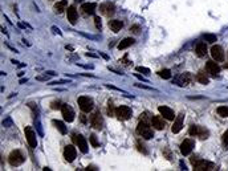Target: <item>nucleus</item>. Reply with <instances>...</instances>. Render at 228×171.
Wrapping results in <instances>:
<instances>
[{
  "label": "nucleus",
  "instance_id": "1",
  "mask_svg": "<svg viewBox=\"0 0 228 171\" xmlns=\"http://www.w3.org/2000/svg\"><path fill=\"white\" fill-rule=\"evenodd\" d=\"M191 164L194 167L195 171H210V170H215V164L211 162H207L204 159H199V158H191Z\"/></svg>",
  "mask_w": 228,
  "mask_h": 171
},
{
  "label": "nucleus",
  "instance_id": "2",
  "mask_svg": "<svg viewBox=\"0 0 228 171\" xmlns=\"http://www.w3.org/2000/svg\"><path fill=\"white\" fill-rule=\"evenodd\" d=\"M137 133L145 139H151L153 137H154L153 129L148 126V124L146 121H141V119H139V124L137 126Z\"/></svg>",
  "mask_w": 228,
  "mask_h": 171
},
{
  "label": "nucleus",
  "instance_id": "3",
  "mask_svg": "<svg viewBox=\"0 0 228 171\" xmlns=\"http://www.w3.org/2000/svg\"><path fill=\"white\" fill-rule=\"evenodd\" d=\"M8 160H9V163H11V166H15V167H16V166H20V164L24 163L25 157L23 155V153L20 150H13V151H11V154H9Z\"/></svg>",
  "mask_w": 228,
  "mask_h": 171
},
{
  "label": "nucleus",
  "instance_id": "4",
  "mask_svg": "<svg viewBox=\"0 0 228 171\" xmlns=\"http://www.w3.org/2000/svg\"><path fill=\"white\" fill-rule=\"evenodd\" d=\"M78 106H80V109L84 111V113H89L92 109H93V100L89 98L86 96H81L78 97Z\"/></svg>",
  "mask_w": 228,
  "mask_h": 171
},
{
  "label": "nucleus",
  "instance_id": "5",
  "mask_svg": "<svg viewBox=\"0 0 228 171\" xmlns=\"http://www.w3.org/2000/svg\"><path fill=\"white\" fill-rule=\"evenodd\" d=\"M190 135H195V137H199L200 139H207L208 138V130L202 128V126H198V125H192L190 130H188Z\"/></svg>",
  "mask_w": 228,
  "mask_h": 171
},
{
  "label": "nucleus",
  "instance_id": "6",
  "mask_svg": "<svg viewBox=\"0 0 228 171\" xmlns=\"http://www.w3.org/2000/svg\"><path fill=\"white\" fill-rule=\"evenodd\" d=\"M116 115L122 121H127L129 118H131L133 111H131L130 107H127V106H120L116 109Z\"/></svg>",
  "mask_w": 228,
  "mask_h": 171
},
{
  "label": "nucleus",
  "instance_id": "7",
  "mask_svg": "<svg viewBox=\"0 0 228 171\" xmlns=\"http://www.w3.org/2000/svg\"><path fill=\"white\" fill-rule=\"evenodd\" d=\"M24 133H25V138L28 141V145L31 146L32 149H34L37 146V139H36V134H34V131L32 130L31 126H27V128L24 129Z\"/></svg>",
  "mask_w": 228,
  "mask_h": 171
},
{
  "label": "nucleus",
  "instance_id": "8",
  "mask_svg": "<svg viewBox=\"0 0 228 171\" xmlns=\"http://www.w3.org/2000/svg\"><path fill=\"white\" fill-rule=\"evenodd\" d=\"M73 141L76 142L77 147L80 149L81 153H84V154L88 153V143H86V139L84 138L81 134H78V135H77V134H73Z\"/></svg>",
  "mask_w": 228,
  "mask_h": 171
},
{
  "label": "nucleus",
  "instance_id": "9",
  "mask_svg": "<svg viewBox=\"0 0 228 171\" xmlns=\"http://www.w3.org/2000/svg\"><path fill=\"white\" fill-rule=\"evenodd\" d=\"M194 146H195V142H194L192 139H190V138L185 139V141H183V142L180 143V153H182L183 155L191 154V151L194 150Z\"/></svg>",
  "mask_w": 228,
  "mask_h": 171
},
{
  "label": "nucleus",
  "instance_id": "10",
  "mask_svg": "<svg viewBox=\"0 0 228 171\" xmlns=\"http://www.w3.org/2000/svg\"><path fill=\"white\" fill-rule=\"evenodd\" d=\"M61 113H62V118L65 119L66 122H73L74 119V110L72 109V106L69 105H62L61 107Z\"/></svg>",
  "mask_w": 228,
  "mask_h": 171
},
{
  "label": "nucleus",
  "instance_id": "11",
  "mask_svg": "<svg viewBox=\"0 0 228 171\" xmlns=\"http://www.w3.org/2000/svg\"><path fill=\"white\" fill-rule=\"evenodd\" d=\"M211 56L215 61H223L224 60V51L220 45H214L211 49Z\"/></svg>",
  "mask_w": 228,
  "mask_h": 171
},
{
  "label": "nucleus",
  "instance_id": "12",
  "mask_svg": "<svg viewBox=\"0 0 228 171\" xmlns=\"http://www.w3.org/2000/svg\"><path fill=\"white\" fill-rule=\"evenodd\" d=\"M90 124L94 129L97 130H101L102 126H103V119H102V115L100 114V111H97V113H94L90 118Z\"/></svg>",
  "mask_w": 228,
  "mask_h": 171
},
{
  "label": "nucleus",
  "instance_id": "13",
  "mask_svg": "<svg viewBox=\"0 0 228 171\" xmlns=\"http://www.w3.org/2000/svg\"><path fill=\"white\" fill-rule=\"evenodd\" d=\"M76 154H77V151H76L74 146H72V145L65 146V149H64V157H65V159L68 162H73L74 158H76Z\"/></svg>",
  "mask_w": 228,
  "mask_h": 171
},
{
  "label": "nucleus",
  "instance_id": "14",
  "mask_svg": "<svg viewBox=\"0 0 228 171\" xmlns=\"http://www.w3.org/2000/svg\"><path fill=\"white\" fill-rule=\"evenodd\" d=\"M183 121H185V114H183V113L178 114V117L174 119V125H172V128H171V131L174 134L179 133V131L182 130V128H183Z\"/></svg>",
  "mask_w": 228,
  "mask_h": 171
},
{
  "label": "nucleus",
  "instance_id": "15",
  "mask_svg": "<svg viewBox=\"0 0 228 171\" xmlns=\"http://www.w3.org/2000/svg\"><path fill=\"white\" fill-rule=\"evenodd\" d=\"M100 11L101 13H103L105 16H112V15L116 12V7H114V4L107 2V3H103L100 6Z\"/></svg>",
  "mask_w": 228,
  "mask_h": 171
},
{
  "label": "nucleus",
  "instance_id": "16",
  "mask_svg": "<svg viewBox=\"0 0 228 171\" xmlns=\"http://www.w3.org/2000/svg\"><path fill=\"white\" fill-rule=\"evenodd\" d=\"M191 80H192V76L190 74V73H183V74H180L179 77H176L174 82L178 84L179 86H187L191 82Z\"/></svg>",
  "mask_w": 228,
  "mask_h": 171
},
{
  "label": "nucleus",
  "instance_id": "17",
  "mask_svg": "<svg viewBox=\"0 0 228 171\" xmlns=\"http://www.w3.org/2000/svg\"><path fill=\"white\" fill-rule=\"evenodd\" d=\"M158 110H159V113L163 117H165L166 119H168V121H174L175 119L174 110L170 109V107H167V106H159V107H158Z\"/></svg>",
  "mask_w": 228,
  "mask_h": 171
},
{
  "label": "nucleus",
  "instance_id": "18",
  "mask_svg": "<svg viewBox=\"0 0 228 171\" xmlns=\"http://www.w3.org/2000/svg\"><path fill=\"white\" fill-rule=\"evenodd\" d=\"M206 69H207V72L210 73L211 76H217L220 73V66L217 65L215 61H207Z\"/></svg>",
  "mask_w": 228,
  "mask_h": 171
},
{
  "label": "nucleus",
  "instance_id": "19",
  "mask_svg": "<svg viewBox=\"0 0 228 171\" xmlns=\"http://www.w3.org/2000/svg\"><path fill=\"white\" fill-rule=\"evenodd\" d=\"M66 15H68V20H69V23H71L72 25H74V24L77 23V9H76V7H74V6L68 7Z\"/></svg>",
  "mask_w": 228,
  "mask_h": 171
},
{
  "label": "nucleus",
  "instance_id": "20",
  "mask_svg": "<svg viewBox=\"0 0 228 171\" xmlns=\"http://www.w3.org/2000/svg\"><path fill=\"white\" fill-rule=\"evenodd\" d=\"M151 125L153 128L157 129V130H163L165 129V122H163V119L161 118L159 115H154L151 118Z\"/></svg>",
  "mask_w": 228,
  "mask_h": 171
},
{
  "label": "nucleus",
  "instance_id": "21",
  "mask_svg": "<svg viewBox=\"0 0 228 171\" xmlns=\"http://www.w3.org/2000/svg\"><path fill=\"white\" fill-rule=\"evenodd\" d=\"M96 3H85L81 6V9L84 11V13L86 15H93L94 12H96Z\"/></svg>",
  "mask_w": 228,
  "mask_h": 171
},
{
  "label": "nucleus",
  "instance_id": "22",
  "mask_svg": "<svg viewBox=\"0 0 228 171\" xmlns=\"http://www.w3.org/2000/svg\"><path fill=\"white\" fill-rule=\"evenodd\" d=\"M109 27H110V29L114 33H117V32H120L122 29L123 23L121 20H110V21H109Z\"/></svg>",
  "mask_w": 228,
  "mask_h": 171
},
{
  "label": "nucleus",
  "instance_id": "23",
  "mask_svg": "<svg viewBox=\"0 0 228 171\" xmlns=\"http://www.w3.org/2000/svg\"><path fill=\"white\" fill-rule=\"evenodd\" d=\"M195 52H196V55L199 57H204L207 55V45H206V43H203V41L198 43Z\"/></svg>",
  "mask_w": 228,
  "mask_h": 171
},
{
  "label": "nucleus",
  "instance_id": "24",
  "mask_svg": "<svg viewBox=\"0 0 228 171\" xmlns=\"http://www.w3.org/2000/svg\"><path fill=\"white\" fill-rule=\"evenodd\" d=\"M134 38H131V37H126V38H123V40L118 44V49L120 51H122V49H126V48H129V47H131L133 44H134Z\"/></svg>",
  "mask_w": 228,
  "mask_h": 171
},
{
  "label": "nucleus",
  "instance_id": "25",
  "mask_svg": "<svg viewBox=\"0 0 228 171\" xmlns=\"http://www.w3.org/2000/svg\"><path fill=\"white\" fill-rule=\"evenodd\" d=\"M196 80L200 82V84H203V85H207L208 82H210V80H208V76L206 74L203 70H200V72H198V74H196Z\"/></svg>",
  "mask_w": 228,
  "mask_h": 171
},
{
  "label": "nucleus",
  "instance_id": "26",
  "mask_svg": "<svg viewBox=\"0 0 228 171\" xmlns=\"http://www.w3.org/2000/svg\"><path fill=\"white\" fill-rule=\"evenodd\" d=\"M66 0H61V2H57L56 4H54V11H56L57 13H61L64 12V9H66Z\"/></svg>",
  "mask_w": 228,
  "mask_h": 171
},
{
  "label": "nucleus",
  "instance_id": "27",
  "mask_svg": "<svg viewBox=\"0 0 228 171\" xmlns=\"http://www.w3.org/2000/svg\"><path fill=\"white\" fill-rule=\"evenodd\" d=\"M53 125L56 126L57 130L60 131L61 134H66V128H65V125H64L61 121H56V119H54V121H53Z\"/></svg>",
  "mask_w": 228,
  "mask_h": 171
},
{
  "label": "nucleus",
  "instance_id": "28",
  "mask_svg": "<svg viewBox=\"0 0 228 171\" xmlns=\"http://www.w3.org/2000/svg\"><path fill=\"white\" fill-rule=\"evenodd\" d=\"M217 114L223 118H227L228 117V106H219L217 107Z\"/></svg>",
  "mask_w": 228,
  "mask_h": 171
},
{
  "label": "nucleus",
  "instance_id": "29",
  "mask_svg": "<svg viewBox=\"0 0 228 171\" xmlns=\"http://www.w3.org/2000/svg\"><path fill=\"white\" fill-rule=\"evenodd\" d=\"M158 74H159L162 79H165V80H168V79H171V72L168 70V69H163V70H159L158 72Z\"/></svg>",
  "mask_w": 228,
  "mask_h": 171
},
{
  "label": "nucleus",
  "instance_id": "30",
  "mask_svg": "<svg viewBox=\"0 0 228 171\" xmlns=\"http://www.w3.org/2000/svg\"><path fill=\"white\" fill-rule=\"evenodd\" d=\"M204 40H206L207 43L214 44L215 41H217V37H216L215 35H211V33H206V35H204Z\"/></svg>",
  "mask_w": 228,
  "mask_h": 171
},
{
  "label": "nucleus",
  "instance_id": "31",
  "mask_svg": "<svg viewBox=\"0 0 228 171\" xmlns=\"http://www.w3.org/2000/svg\"><path fill=\"white\" fill-rule=\"evenodd\" d=\"M90 143H92L93 147H98V146H100V143H98V139H97L96 134H92V135H90Z\"/></svg>",
  "mask_w": 228,
  "mask_h": 171
},
{
  "label": "nucleus",
  "instance_id": "32",
  "mask_svg": "<svg viewBox=\"0 0 228 171\" xmlns=\"http://www.w3.org/2000/svg\"><path fill=\"white\" fill-rule=\"evenodd\" d=\"M130 31L134 33V35H139V33H141V27L135 24V25H131V27H130Z\"/></svg>",
  "mask_w": 228,
  "mask_h": 171
},
{
  "label": "nucleus",
  "instance_id": "33",
  "mask_svg": "<svg viewBox=\"0 0 228 171\" xmlns=\"http://www.w3.org/2000/svg\"><path fill=\"white\" fill-rule=\"evenodd\" d=\"M137 72H142V73H145V74H150V69L145 68V66H137Z\"/></svg>",
  "mask_w": 228,
  "mask_h": 171
},
{
  "label": "nucleus",
  "instance_id": "34",
  "mask_svg": "<svg viewBox=\"0 0 228 171\" xmlns=\"http://www.w3.org/2000/svg\"><path fill=\"white\" fill-rule=\"evenodd\" d=\"M223 145H224L226 149H228V130L223 134Z\"/></svg>",
  "mask_w": 228,
  "mask_h": 171
},
{
  "label": "nucleus",
  "instance_id": "35",
  "mask_svg": "<svg viewBox=\"0 0 228 171\" xmlns=\"http://www.w3.org/2000/svg\"><path fill=\"white\" fill-rule=\"evenodd\" d=\"M94 24H96V28H97V29H101V28H102L101 19L98 17V16H96V17H94Z\"/></svg>",
  "mask_w": 228,
  "mask_h": 171
},
{
  "label": "nucleus",
  "instance_id": "36",
  "mask_svg": "<svg viewBox=\"0 0 228 171\" xmlns=\"http://www.w3.org/2000/svg\"><path fill=\"white\" fill-rule=\"evenodd\" d=\"M51 107H52V109H61L62 105H61L60 101H53L52 105H51Z\"/></svg>",
  "mask_w": 228,
  "mask_h": 171
},
{
  "label": "nucleus",
  "instance_id": "37",
  "mask_svg": "<svg viewBox=\"0 0 228 171\" xmlns=\"http://www.w3.org/2000/svg\"><path fill=\"white\" fill-rule=\"evenodd\" d=\"M2 125L4 126V128H9V126H12V119L11 118H6L2 122Z\"/></svg>",
  "mask_w": 228,
  "mask_h": 171
},
{
  "label": "nucleus",
  "instance_id": "38",
  "mask_svg": "<svg viewBox=\"0 0 228 171\" xmlns=\"http://www.w3.org/2000/svg\"><path fill=\"white\" fill-rule=\"evenodd\" d=\"M107 113H109V115H112V117H113V115H116V110L113 109V104H112L110 101H109V109H107Z\"/></svg>",
  "mask_w": 228,
  "mask_h": 171
},
{
  "label": "nucleus",
  "instance_id": "39",
  "mask_svg": "<svg viewBox=\"0 0 228 171\" xmlns=\"http://www.w3.org/2000/svg\"><path fill=\"white\" fill-rule=\"evenodd\" d=\"M137 146H138V150H139L141 153H143V154H147V150L145 149V146H143V145H141L139 142H138V143H137Z\"/></svg>",
  "mask_w": 228,
  "mask_h": 171
},
{
  "label": "nucleus",
  "instance_id": "40",
  "mask_svg": "<svg viewBox=\"0 0 228 171\" xmlns=\"http://www.w3.org/2000/svg\"><path fill=\"white\" fill-rule=\"evenodd\" d=\"M135 86H137V88H142V89H147V90H155V89H153V88H150V86H146V85H141V84H137Z\"/></svg>",
  "mask_w": 228,
  "mask_h": 171
},
{
  "label": "nucleus",
  "instance_id": "41",
  "mask_svg": "<svg viewBox=\"0 0 228 171\" xmlns=\"http://www.w3.org/2000/svg\"><path fill=\"white\" fill-rule=\"evenodd\" d=\"M36 125H37V130H39V134L40 135H43V130H41V125H40V122H36Z\"/></svg>",
  "mask_w": 228,
  "mask_h": 171
},
{
  "label": "nucleus",
  "instance_id": "42",
  "mask_svg": "<svg viewBox=\"0 0 228 171\" xmlns=\"http://www.w3.org/2000/svg\"><path fill=\"white\" fill-rule=\"evenodd\" d=\"M135 77H137V79H139V80H142L143 82H147V80H146V79H143V77H142V76H139L138 73H135Z\"/></svg>",
  "mask_w": 228,
  "mask_h": 171
},
{
  "label": "nucleus",
  "instance_id": "43",
  "mask_svg": "<svg viewBox=\"0 0 228 171\" xmlns=\"http://www.w3.org/2000/svg\"><path fill=\"white\" fill-rule=\"evenodd\" d=\"M52 29H53V31L56 32V33H58V35H61V31H60V29H58V28H56V27H52Z\"/></svg>",
  "mask_w": 228,
  "mask_h": 171
},
{
  "label": "nucleus",
  "instance_id": "44",
  "mask_svg": "<svg viewBox=\"0 0 228 171\" xmlns=\"http://www.w3.org/2000/svg\"><path fill=\"white\" fill-rule=\"evenodd\" d=\"M180 167H182V170H187L186 169V164L183 163V160H180Z\"/></svg>",
  "mask_w": 228,
  "mask_h": 171
},
{
  "label": "nucleus",
  "instance_id": "45",
  "mask_svg": "<svg viewBox=\"0 0 228 171\" xmlns=\"http://www.w3.org/2000/svg\"><path fill=\"white\" fill-rule=\"evenodd\" d=\"M86 170H98L97 167H94V166H88V169Z\"/></svg>",
  "mask_w": 228,
  "mask_h": 171
},
{
  "label": "nucleus",
  "instance_id": "46",
  "mask_svg": "<svg viewBox=\"0 0 228 171\" xmlns=\"http://www.w3.org/2000/svg\"><path fill=\"white\" fill-rule=\"evenodd\" d=\"M47 73H49L51 76H56V74H57V73H56V72H53V70H49V72H47Z\"/></svg>",
  "mask_w": 228,
  "mask_h": 171
},
{
  "label": "nucleus",
  "instance_id": "47",
  "mask_svg": "<svg viewBox=\"0 0 228 171\" xmlns=\"http://www.w3.org/2000/svg\"><path fill=\"white\" fill-rule=\"evenodd\" d=\"M27 81H28V79H23V80H20V84H25Z\"/></svg>",
  "mask_w": 228,
  "mask_h": 171
},
{
  "label": "nucleus",
  "instance_id": "48",
  "mask_svg": "<svg viewBox=\"0 0 228 171\" xmlns=\"http://www.w3.org/2000/svg\"><path fill=\"white\" fill-rule=\"evenodd\" d=\"M76 2H82V0H76Z\"/></svg>",
  "mask_w": 228,
  "mask_h": 171
}]
</instances>
